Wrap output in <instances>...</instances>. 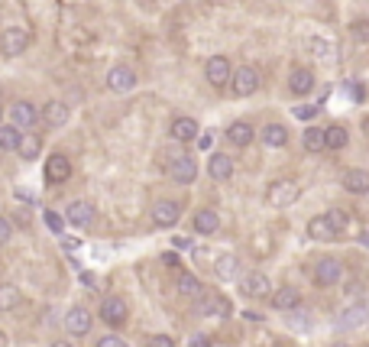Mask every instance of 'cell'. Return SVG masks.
<instances>
[{
	"mask_svg": "<svg viewBox=\"0 0 369 347\" xmlns=\"http://www.w3.org/2000/svg\"><path fill=\"white\" fill-rule=\"evenodd\" d=\"M94 347H127V341H123V337H117V335H104V337H97Z\"/></svg>",
	"mask_w": 369,
	"mask_h": 347,
	"instance_id": "cell-37",
	"label": "cell"
},
{
	"mask_svg": "<svg viewBox=\"0 0 369 347\" xmlns=\"http://www.w3.org/2000/svg\"><path fill=\"white\" fill-rule=\"evenodd\" d=\"M30 46V32L23 30V26H7L3 30V39H0V49H3V55H20L23 49Z\"/></svg>",
	"mask_w": 369,
	"mask_h": 347,
	"instance_id": "cell-7",
	"label": "cell"
},
{
	"mask_svg": "<svg viewBox=\"0 0 369 347\" xmlns=\"http://www.w3.org/2000/svg\"><path fill=\"white\" fill-rule=\"evenodd\" d=\"M350 32H353V39L357 42H369V20H357L353 26H350Z\"/></svg>",
	"mask_w": 369,
	"mask_h": 347,
	"instance_id": "cell-35",
	"label": "cell"
},
{
	"mask_svg": "<svg viewBox=\"0 0 369 347\" xmlns=\"http://www.w3.org/2000/svg\"><path fill=\"white\" fill-rule=\"evenodd\" d=\"M324 133H327V149H343V147H347L350 133H347V130H343V126H340V124L327 126Z\"/></svg>",
	"mask_w": 369,
	"mask_h": 347,
	"instance_id": "cell-31",
	"label": "cell"
},
{
	"mask_svg": "<svg viewBox=\"0 0 369 347\" xmlns=\"http://www.w3.org/2000/svg\"><path fill=\"white\" fill-rule=\"evenodd\" d=\"M217 227H221V218H217V211L201 208L198 214H195V231H198L201 237H211V234H217Z\"/></svg>",
	"mask_w": 369,
	"mask_h": 347,
	"instance_id": "cell-22",
	"label": "cell"
},
{
	"mask_svg": "<svg viewBox=\"0 0 369 347\" xmlns=\"http://www.w3.org/2000/svg\"><path fill=\"white\" fill-rule=\"evenodd\" d=\"M334 347H350V344H334Z\"/></svg>",
	"mask_w": 369,
	"mask_h": 347,
	"instance_id": "cell-47",
	"label": "cell"
},
{
	"mask_svg": "<svg viewBox=\"0 0 369 347\" xmlns=\"http://www.w3.org/2000/svg\"><path fill=\"white\" fill-rule=\"evenodd\" d=\"M298 306H301V292L295 285H282L279 292H272V308H279V312H292Z\"/></svg>",
	"mask_w": 369,
	"mask_h": 347,
	"instance_id": "cell-19",
	"label": "cell"
},
{
	"mask_svg": "<svg viewBox=\"0 0 369 347\" xmlns=\"http://www.w3.org/2000/svg\"><path fill=\"white\" fill-rule=\"evenodd\" d=\"M298 195H301V185L295 179H275L266 191V201L272 205V208H288V205H295Z\"/></svg>",
	"mask_w": 369,
	"mask_h": 347,
	"instance_id": "cell-1",
	"label": "cell"
},
{
	"mask_svg": "<svg viewBox=\"0 0 369 347\" xmlns=\"http://www.w3.org/2000/svg\"><path fill=\"white\" fill-rule=\"evenodd\" d=\"M169 176L175 179V185H191L195 182V176H198V166H195V159L191 156H175L172 159V166H169Z\"/></svg>",
	"mask_w": 369,
	"mask_h": 347,
	"instance_id": "cell-10",
	"label": "cell"
},
{
	"mask_svg": "<svg viewBox=\"0 0 369 347\" xmlns=\"http://www.w3.org/2000/svg\"><path fill=\"white\" fill-rule=\"evenodd\" d=\"M65 221L72 224V227H88V224L94 221V205L91 201H72L65 208Z\"/></svg>",
	"mask_w": 369,
	"mask_h": 347,
	"instance_id": "cell-12",
	"label": "cell"
},
{
	"mask_svg": "<svg viewBox=\"0 0 369 347\" xmlns=\"http://www.w3.org/2000/svg\"><path fill=\"white\" fill-rule=\"evenodd\" d=\"M68 104H62V101H49V104L39 111V120H43L46 126H65L68 124Z\"/></svg>",
	"mask_w": 369,
	"mask_h": 347,
	"instance_id": "cell-17",
	"label": "cell"
},
{
	"mask_svg": "<svg viewBox=\"0 0 369 347\" xmlns=\"http://www.w3.org/2000/svg\"><path fill=\"white\" fill-rule=\"evenodd\" d=\"M204 75L214 88H223L227 82H233V68H230V59L227 55H211L208 65H204Z\"/></svg>",
	"mask_w": 369,
	"mask_h": 347,
	"instance_id": "cell-4",
	"label": "cell"
},
{
	"mask_svg": "<svg viewBox=\"0 0 369 347\" xmlns=\"http://www.w3.org/2000/svg\"><path fill=\"white\" fill-rule=\"evenodd\" d=\"M233 312V302L227 295H204L198 306V315H208V318H227Z\"/></svg>",
	"mask_w": 369,
	"mask_h": 347,
	"instance_id": "cell-11",
	"label": "cell"
},
{
	"mask_svg": "<svg viewBox=\"0 0 369 347\" xmlns=\"http://www.w3.org/2000/svg\"><path fill=\"white\" fill-rule=\"evenodd\" d=\"M181 218V208L175 201H156V208H152V224L156 227H175Z\"/></svg>",
	"mask_w": 369,
	"mask_h": 347,
	"instance_id": "cell-13",
	"label": "cell"
},
{
	"mask_svg": "<svg viewBox=\"0 0 369 347\" xmlns=\"http://www.w3.org/2000/svg\"><path fill=\"white\" fill-rule=\"evenodd\" d=\"M208 172H211L214 182H227L233 176V159L227 156V153H214V156L208 159Z\"/></svg>",
	"mask_w": 369,
	"mask_h": 347,
	"instance_id": "cell-18",
	"label": "cell"
},
{
	"mask_svg": "<svg viewBox=\"0 0 369 347\" xmlns=\"http://www.w3.org/2000/svg\"><path fill=\"white\" fill-rule=\"evenodd\" d=\"M172 247H179V250H185V247H188V237H172Z\"/></svg>",
	"mask_w": 369,
	"mask_h": 347,
	"instance_id": "cell-43",
	"label": "cell"
},
{
	"mask_svg": "<svg viewBox=\"0 0 369 347\" xmlns=\"http://www.w3.org/2000/svg\"><path fill=\"white\" fill-rule=\"evenodd\" d=\"M20 140H23V133H20V126H13V124H3L0 126V149H20Z\"/></svg>",
	"mask_w": 369,
	"mask_h": 347,
	"instance_id": "cell-30",
	"label": "cell"
},
{
	"mask_svg": "<svg viewBox=\"0 0 369 347\" xmlns=\"http://www.w3.org/2000/svg\"><path fill=\"white\" fill-rule=\"evenodd\" d=\"M311 88H315V75L308 72V68H295V72L288 75V91H292V95L305 97Z\"/></svg>",
	"mask_w": 369,
	"mask_h": 347,
	"instance_id": "cell-23",
	"label": "cell"
},
{
	"mask_svg": "<svg viewBox=\"0 0 369 347\" xmlns=\"http://www.w3.org/2000/svg\"><path fill=\"white\" fill-rule=\"evenodd\" d=\"M308 237H311V241L327 243V241H337L340 234L334 231V224L327 221V214H317V218H311V221H308Z\"/></svg>",
	"mask_w": 369,
	"mask_h": 347,
	"instance_id": "cell-14",
	"label": "cell"
},
{
	"mask_svg": "<svg viewBox=\"0 0 369 347\" xmlns=\"http://www.w3.org/2000/svg\"><path fill=\"white\" fill-rule=\"evenodd\" d=\"M227 140H230L233 147H250L253 143V126L246 124V120H237V124L227 126Z\"/></svg>",
	"mask_w": 369,
	"mask_h": 347,
	"instance_id": "cell-24",
	"label": "cell"
},
{
	"mask_svg": "<svg viewBox=\"0 0 369 347\" xmlns=\"http://www.w3.org/2000/svg\"><path fill=\"white\" fill-rule=\"evenodd\" d=\"M162 263H166V266H179V256H175V253H162Z\"/></svg>",
	"mask_w": 369,
	"mask_h": 347,
	"instance_id": "cell-42",
	"label": "cell"
},
{
	"mask_svg": "<svg viewBox=\"0 0 369 347\" xmlns=\"http://www.w3.org/2000/svg\"><path fill=\"white\" fill-rule=\"evenodd\" d=\"M308 153H324L327 149V133L321 126H305V137H301Z\"/></svg>",
	"mask_w": 369,
	"mask_h": 347,
	"instance_id": "cell-29",
	"label": "cell"
},
{
	"mask_svg": "<svg viewBox=\"0 0 369 347\" xmlns=\"http://www.w3.org/2000/svg\"><path fill=\"white\" fill-rule=\"evenodd\" d=\"M146 347H175V341H172L169 335H152L146 341Z\"/></svg>",
	"mask_w": 369,
	"mask_h": 347,
	"instance_id": "cell-38",
	"label": "cell"
},
{
	"mask_svg": "<svg viewBox=\"0 0 369 347\" xmlns=\"http://www.w3.org/2000/svg\"><path fill=\"white\" fill-rule=\"evenodd\" d=\"M214 273H217V279H237V273H240V260L230 256V253H221L217 263H214Z\"/></svg>",
	"mask_w": 369,
	"mask_h": 347,
	"instance_id": "cell-28",
	"label": "cell"
},
{
	"mask_svg": "<svg viewBox=\"0 0 369 347\" xmlns=\"http://www.w3.org/2000/svg\"><path fill=\"white\" fill-rule=\"evenodd\" d=\"M350 95L359 101V97H363V88H359V84H350Z\"/></svg>",
	"mask_w": 369,
	"mask_h": 347,
	"instance_id": "cell-45",
	"label": "cell"
},
{
	"mask_svg": "<svg viewBox=\"0 0 369 347\" xmlns=\"http://www.w3.org/2000/svg\"><path fill=\"white\" fill-rule=\"evenodd\" d=\"M269 289H272V283H269V276L259 273V270H253V273H246L240 279V292L250 295V299H266Z\"/></svg>",
	"mask_w": 369,
	"mask_h": 347,
	"instance_id": "cell-9",
	"label": "cell"
},
{
	"mask_svg": "<svg viewBox=\"0 0 369 347\" xmlns=\"http://www.w3.org/2000/svg\"><path fill=\"white\" fill-rule=\"evenodd\" d=\"M172 137L179 140V143L198 140V120H191V117H175V120H172Z\"/></svg>",
	"mask_w": 369,
	"mask_h": 347,
	"instance_id": "cell-21",
	"label": "cell"
},
{
	"mask_svg": "<svg viewBox=\"0 0 369 347\" xmlns=\"http://www.w3.org/2000/svg\"><path fill=\"white\" fill-rule=\"evenodd\" d=\"M340 276H343V266H340V260H334V256H324V260L315 263V283L317 285H337Z\"/></svg>",
	"mask_w": 369,
	"mask_h": 347,
	"instance_id": "cell-8",
	"label": "cell"
},
{
	"mask_svg": "<svg viewBox=\"0 0 369 347\" xmlns=\"http://www.w3.org/2000/svg\"><path fill=\"white\" fill-rule=\"evenodd\" d=\"M52 347H72V344H68V341H55Z\"/></svg>",
	"mask_w": 369,
	"mask_h": 347,
	"instance_id": "cell-46",
	"label": "cell"
},
{
	"mask_svg": "<svg viewBox=\"0 0 369 347\" xmlns=\"http://www.w3.org/2000/svg\"><path fill=\"white\" fill-rule=\"evenodd\" d=\"M107 88L114 91V95H127L137 88V72L130 68V65H114L110 72H107Z\"/></svg>",
	"mask_w": 369,
	"mask_h": 347,
	"instance_id": "cell-3",
	"label": "cell"
},
{
	"mask_svg": "<svg viewBox=\"0 0 369 347\" xmlns=\"http://www.w3.org/2000/svg\"><path fill=\"white\" fill-rule=\"evenodd\" d=\"M295 117L298 120H311V117H317V107L315 104H301V107H295Z\"/></svg>",
	"mask_w": 369,
	"mask_h": 347,
	"instance_id": "cell-39",
	"label": "cell"
},
{
	"mask_svg": "<svg viewBox=\"0 0 369 347\" xmlns=\"http://www.w3.org/2000/svg\"><path fill=\"white\" fill-rule=\"evenodd\" d=\"M327 221L334 224V231H337V234H343L350 227V214L343 208H330V211H327Z\"/></svg>",
	"mask_w": 369,
	"mask_h": 347,
	"instance_id": "cell-33",
	"label": "cell"
},
{
	"mask_svg": "<svg viewBox=\"0 0 369 347\" xmlns=\"http://www.w3.org/2000/svg\"><path fill=\"white\" fill-rule=\"evenodd\" d=\"M343 189L350 195H366L369 191V172L366 169H347L343 172Z\"/></svg>",
	"mask_w": 369,
	"mask_h": 347,
	"instance_id": "cell-20",
	"label": "cell"
},
{
	"mask_svg": "<svg viewBox=\"0 0 369 347\" xmlns=\"http://www.w3.org/2000/svg\"><path fill=\"white\" fill-rule=\"evenodd\" d=\"M363 321H366V308H363V306L347 308V312H343V318H340V325H343V328H357V325H363Z\"/></svg>",
	"mask_w": 369,
	"mask_h": 347,
	"instance_id": "cell-34",
	"label": "cell"
},
{
	"mask_svg": "<svg viewBox=\"0 0 369 347\" xmlns=\"http://www.w3.org/2000/svg\"><path fill=\"white\" fill-rule=\"evenodd\" d=\"M65 328L72 331V335H88L91 331V312L88 308H81V306H74V308H68V315H65Z\"/></svg>",
	"mask_w": 369,
	"mask_h": 347,
	"instance_id": "cell-15",
	"label": "cell"
},
{
	"mask_svg": "<svg viewBox=\"0 0 369 347\" xmlns=\"http://www.w3.org/2000/svg\"><path fill=\"white\" fill-rule=\"evenodd\" d=\"M62 247H65V250H68V253H72V250H78L81 243H78V241H62Z\"/></svg>",
	"mask_w": 369,
	"mask_h": 347,
	"instance_id": "cell-44",
	"label": "cell"
},
{
	"mask_svg": "<svg viewBox=\"0 0 369 347\" xmlns=\"http://www.w3.org/2000/svg\"><path fill=\"white\" fill-rule=\"evenodd\" d=\"M17 302H20V289L17 285H0V308L10 312V308H17Z\"/></svg>",
	"mask_w": 369,
	"mask_h": 347,
	"instance_id": "cell-32",
	"label": "cell"
},
{
	"mask_svg": "<svg viewBox=\"0 0 369 347\" xmlns=\"http://www.w3.org/2000/svg\"><path fill=\"white\" fill-rule=\"evenodd\" d=\"M101 321H104L107 328H120L123 321H127V302L120 299V295H107L104 302H101Z\"/></svg>",
	"mask_w": 369,
	"mask_h": 347,
	"instance_id": "cell-2",
	"label": "cell"
},
{
	"mask_svg": "<svg viewBox=\"0 0 369 347\" xmlns=\"http://www.w3.org/2000/svg\"><path fill=\"white\" fill-rule=\"evenodd\" d=\"M46 224H49V231H52L55 237H59V234H62V227H65V221L55 214V211H46Z\"/></svg>",
	"mask_w": 369,
	"mask_h": 347,
	"instance_id": "cell-36",
	"label": "cell"
},
{
	"mask_svg": "<svg viewBox=\"0 0 369 347\" xmlns=\"http://www.w3.org/2000/svg\"><path fill=\"white\" fill-rule=\"evenodd\" d=\"M259 140H263L269 149H279V147H285V143H288V130H285L282 124H269L263 133H259Z\"/></svg>",
	"mask_w": 369,
	"mask_h": 347,
	"instance_id": "cell-27",
	"label": "cell"
},
{
	"mask_svg": "<svg viewBox=\"0 0 369 347\" xmlns=\"http://www.w3.org/2000/svg\"><path fill=\"white\" fill-rule=\"evenodd\" d=\"M175 285H179V292H181V295H188V299H204V285H201L198 276H191V273H179Z\"/></svg>",
	"mask_w": 369,
	"mask_h": 347,
	"instance_id": "cell-26",
	"label": "cell"
},
{
	"mask_svg": "<svg viewBox=\"0 0 369 347\" xmlns=\"http://www.w3.org/2000/svg\"><path fill=\"white\" fill-rule=\"evenodd\" d=\"M10 120H13V126H20V130H30V126L39 120V111H36L30 101H17V104L10 107Z\"/></svg>",
	"mask_w": 369,
	"mask_h": 347,
	"instance_id": "cell-16",
	"label": "cell"
},
{
	"mask_svg": "<svg viewBox=\"0 0 369 347\" xmlns=\"http://www.w3.org/2000/svg\"><path fill=\"white\" fill-rule=\"evenodd\" d=\"M0 344H3V335H0Z\"/></svg>",
	"mask_w": 369,
	"mask_h": 347,
	"instance_id": "cell-48",
	"label": "cell"
},
{
	"mask_svg": "<svg viewBox=\"0 0 369 347\" xmlns=\"http://www.w3.org/2000/svg\"><path fill=\"white\" fill-rule=\"evenodd\" d=\"M3 241H10V221L7 218H0V243Z\"/></svg>",
	"mask_w": 369,
	"mask_h": 347,
	"instance_id": "cell-41",
	"label": "cell"
},
{
	"mask_svg": "<svg viewBox=\"0 0 369 347\" xmlns=\"http://www.w3.org/2000/svg\"><path fill=\"white\" fill-rule=\"evenodd\" d=\"M17 153H20V159H26V162L39 159V153H43V137H39V133H23Z\"/></svg>",
	"mask_w": 369,
	"mask_h": 347,
	"instance_id": "cell-25",
	"label": "cell"
},
{
	"mask_svg": "<svg viewBox=\"0 0 369 347\" xmlns=\"http://www.w3.org/2000/svg\"><path fill=\"white\" fill-rule=\"evenodd\" d=\"M230 88H233V95H237V97H250L256 88H259V72H256V68H250V65H243V68H237V72H233Z\"/></svg>",
	"mask_w": 369,
	"mask_h": 347,
	"instance_id": "cell-6",
	"label": "cell"
},
{
	"mask_svg": "<svg viewBox=\"0 0 369 347\" xmlns=\"http://www.w3.org/2000/svg\"><path fill=\"white\" fill-rule=\"evenodd\" d=\"M68 179H72V159L62 156V153H52L46 159V182L49 185H62Z\"/></svg>",
	"mask_w": 369,
	"mask_h": 347,
	"instance_id": "cell-5",
	"label": "cell"
},
{
	"mask_svg": "<svg viewBox=\"0 0 369 347\" xmlns=\"http://www.w3.org/2000/svg\"><path fill=\"white\" fill-rule=\"evenodd\" d=\"M188 347H211V337H208V335H195L188 341Z\"/></svg>",
	"mask_w": 369,
	"mask_h": 347,
	"instance_id": "cell-40",
	"label": "cell"
}]
</instances>
